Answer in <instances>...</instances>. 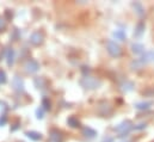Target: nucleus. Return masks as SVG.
I'll list each match as a JSON object with an SVG mask.
<instances>
[{"label":"nucleus","mask_w":154,"mask_h":142,"mask_svg":"<svg viewBox=\"0 0 154 142\" xmlns=\"http://www.w3.org/2000/svg\"><path fill=\"white\" fill-rule=\"evenodd\" d=\"M80 84L85 87V88H96L98 85H99V81L97 80V79H94V78H84L81 81H80Z\"/></svg>","instance_id":"nucleus-1"},{"label":"nucleus","mask_w":154,"mask_h":142,"mask_svg":"<svg viewBox=\"0 0 154 142\" xmlns=\"http://www.w3.org/2000/svg\"><path fill=\"white\" fill-rule=\"evenodd\" d=\"M25 69H26L28 73H36L39 69L38 62L36 60H32V59L28 60L26 63H25Z\"/></svg>","instance_id":"nucleus-2"},{"label":"nucleus","mask_w":154,"mask_h":142,"mask_svg":"<svg viewBox=\"0 0 154 142\" xmlns=\"http://www.w3.org/2000/svg\"><path fill=\"white\" fill-rule=\"evenodd\" d=\"M49 140H50V142H63V136H62L61 131H59L57 129H51L50 135H49Z\"/></svg>","instance_id":"nucleus-3"},{"label":"nucleus","mask_w":154,"mask_h":142,"mask_svg":"<svg viewBox=\"0 0 154 142\" xmlns=\"http://www.w3.org/2000/svg\"><path fill=\"white\" fill-rule=\"evenodd\" d=\"M43 39H44V36H43L42 32H39V31H35L32 35L30 36V42H31L34 45H39V44H42Z\"/></svg>","instance_id":"nucleus-4"},{"label":"nucleus","mask_w":154,"mask_h":142,"mask_svg":"<svg viewBox=\"0 0 154 142\" xmlns=\"http://www.w3.org/2000/svg\"><path fill=\"white\" fill-rule=\"evenodd\" d=\"M12 86L17 92H23L24 91V82L22 80V78L19 76H14L12 80Z\"/></svg>","instance_id":"nucleus-5"},{"label":"nucleus","mask_w":154,"mask_h":142,"mask_svg":"<svg viewBox=\"0 0 154 142\" xmlns=\"http://www.w3.org/2000/svg\"><path fill=\"white\" fill-rule=\"evenodd\" d=\"M108 50H109V53L112 55V56H118L119 55V47L114 43V42H109V44H108Z\"/></svg>","instance_id":"nucleus-6"},{"label":"nucleus","mask_w":154,"mask_h":142,"mask_svg":"<svg viewBox=\"0 0 154 142\" xmlns=\"http://www.w3.org/2000/svg\"><path fill=\"white\" fill-rule=\"evenodd\" d=\"M6 61H7V65H8V66H12V65H13V61H14V50H13L12 48H10V49L7 50Z\"/></svg>","instance_id":"nucleus-7"},{"label":"nucleus","mask_w":154,"mask_h":142,"mask_svg":"<svg viewBox=\"0 0 154 142\" xmlns=\"http://www.w3.org/2000/svg\"><path fill=\"white\" fill-rule=\"evenodd\" d=\"M67 123H68V125H71L72 128H78V127H80V122H79V119H78L75 116L68 117Z\"/></svg>","instance_id":"nucleus-8"},{"label":"nucleus","mask_w":154,"mask_h":142,"mask_svg":"<svg viewBox=\"0 0 154 142\" xmlns=\"http://www.w3.org/2000/svg\"><path fill=\"white\" fill-rule=\"evenodd\" d=\"M25 135H26L29 139L34 140V141H38V140H41V139H42L41 133H37V131H28Z\"/></svg>","instance_id":"nucleus-9"},{"label":"nucleus","mask_w":154,"mask_h":142,"mask_svg":"<svg viewBox=\"0 0 154 142\" xmlns=\"http://www.w3.org/2000/svg\"><path fill=\"white\" fill-rule=\"evenodd\" d=\"M82 133H84V135L85 136H87V137H94L97 134H96V131L93 130V129H91V128H88V127H85L84 129H82Z\"/></svg>","instance_id":"nucleus-10"},{"label":"nucleus","mask_w":154,"mask_h":142,"mask_svg":"<svg viewBox=\"0 0 154 142\" xmlns=\"http://www.w3.org/2000/svg\"><path fill=\"white\" fill-rule=\"evenodd\" d=\"M42 106H43L44 110H50V102H49L48 98H44L42 100Z\"/></svg>","instance_id":"nucleus-11"},{"label":"nucleus","mask_w":154,"mask_h":142,"mask_svg":"<svg viewBox=\"0 0 154 142\" xmlns=\"http://www.w3.org/2000/svg\"><path fill=\"white\" fill-rule=\"evenodd\" d=\"M0 82L1 84H5L6 82V74L2 69H0Z\"/></svg>","instance_id":"nucleus-12"},{"label":"nucleus","mask_w":154,"mask_h":142,"mask_svg":"<svg viewBox=\"0 0 154 142\" xmlns=\"http://www.w3.org/2000/svg\"><path fill=\"white\" fill-rule=\"evenodd\" d=\"M36 115H37V118H39V119H42V118H43V107H41V109H37V111H36Z\"/></svg>","instance_id":"nucleus-13"},{"label":"nucleus","mask_w":154,"mask_h":142,"mask_svg":"<svg viewBox=\"0 0 154 142\" xmlns=\"http://www.w3.org/2000/svg\"><path fill=\"white\" fill-rule=\"evenodd\" d=\"M6 122H7V118H6V116H5V115H2V116L0 117V127L5 125V124H6Z\"/></svg>","instance_id":"nucleus-14"},{"label":"nucleus","mask_w":154,"mask_h":142,"mask_svg":"<svg viewBox=\"0 0 154 142\" xmlns=\"http://www.w3.org/2000/svg\"><path fill=\"white\" fill-rule=\"evenodd\" d=\"M6 28V23L2 18H0V31H4V29Z\"/></svg>","instance_id":"nucleus-15"},{"label":"nucleus","mask_w":154,"mask_h":142,"mask_svg":"<svg viewBox=\"0 0 154 142\" xmlns=\"http://www.w3.org/2000/svg\"><path fill=\"white\" fill-rule=\"evenodd\" d=\"M5 14H6V17H7V19H10V18H12V13H10V11L7 10L6 12H5Z\"/></svg>","instance_id":"nucleus-16"}]
</instances>
